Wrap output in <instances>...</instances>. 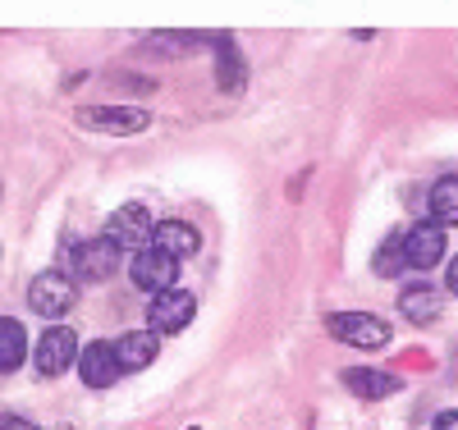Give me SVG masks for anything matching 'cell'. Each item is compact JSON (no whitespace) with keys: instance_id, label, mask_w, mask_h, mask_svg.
Segmentation results:
<instances>
[{"instance_id":"6da1fadb","label":"cell","mask_w":458,"mask_h":430,"mask_svg":"<svg viewBox=\"0 0 458 430\" xmlns=\"http://www.w3.org/2000/svg\"><path fill=\"white\" fill-rule=\"evenodd\" d=\"M114 266H120V248L101 233V239H88V243L69 248V270L64 275L79 280V284H101V280L114 275Z\"/></svg>"},{"instance_id":"7a4b0ae2","label":"cell","mask_w":458,"mask_h":430,"mask_svg":"<svg viewBox=\"0 0 458 430\" xmlns=\"http://www.w3.org/2000/svg\"><path fill=\"white\" fill-rule=\"evenodd\" d=\"M326 330L339 339V343H349V348H386L390 343V325L380 321V316H367V311H335V316H326Z\"/></svg>"},{"instance_id":"3957f363","label":"cell","mask_w":458,"mask_h":430,"mask_svg":"<svg viewBox=\"0 0 458 430\" xmlns=\"http://www.w3.org/2000/svg\"><path fill=\"white\" fill-rule=\"evenodd\" d=\"M106 239H110L114 248H129V252L138 257V252L151 248V239H157V224H151L147 207L129 202V207H120V211L106 220Z\"/></svg>"},{"instance_id":"277c9868","label":"cell","mask_w":458,"mask_h":430,"mask_svg":"<svg viewBox=\"0 0 458 430\" xmlns=\"http://www.w3.org/2000/svg\"><path fill=\"white\" fill-rule=\"evenodd\" d=\"M79 358H83L79 353V334H73L69 325H51L42 339L32 343V362H37V371H42V375H64Z\"/></svg>"},{"instance_id":"5b68a950","label":"cell","mask_w":458,"mask_h":430,"mask_svg":"<svg viewBox=\"0 0 458 430\" xmlns=\"http://www.w3.org/2000/svg\"><path fill=\"white\" fill-rule=\"evenodd\" d=\"M73 298H79V289H73V280L60 275V270H42V275L28 284V307L47 321L64 316V311L73 307Z\"/></svg>"},{"instance_id":"8992f818","label":"cell","mask_w":458,"mask_h":430,"mask_svg":"<svg viewBox=\"0 0 458 430\" xmlns=\"http://www.w3.org/2000/svg\"><path fill=\"white\" fill-rule=\"evenodd\" d=\"M83 129L92 133H114V138H129V133H142L151 124L147 110H124V105H83L79 114H73Z\"/></svg>"},{"instance_id":"52a82bcc","label":"cell","mask_w":458,"mask_h":430,"mask_svg":"<svg viewBox=\"0 0 458 430\" xmlns=\"http://www.w3.org/2000/svg\"><path fill=\"white\" fill-rule=\"evenodd\" d=\"M174 275H179V261H174L170 252H161V248L138 252L133 266H129V280H133L138 289H147V293H170V289H174Z\"/></svg>"},{"instance_id":"ba28073f","label":"cell","mask_w":458,"mask_h":430,"mask_svg":"<svg viewBox=\"0 0 458 430\" xmlns=\"http://www.w3.org/2000/svg\"><path fill=\"white\" fill-rule=\"evenodd\" d=\"M193 311H198V298L193 293H183V289H170V293H157V302L147 307V321L157 334H179L188 321H193Z\"/></svg>"},{"instance_id":"9c48e42d","label":"cell","mask_w":458,"mask_h":430,"mask_svg":"<svg viewBox=\"0 0 458 430\" xmlns=\"http://www.w3.org/2000/svg\"><path fill=\"white\" fill-rule=\"evenodd\" d=\"M403 257H408V266L412 270H431V266H440V257H445V229L440 224H417V229H408L403 233Z\"/></svg>"},{"instance_id":"30bf717a","label":"cell","mask_w":458,"mask_h":430,"mask_svg":"<svg viewBox=\"0 0 458 430\" xmlns=\"http://www.w3.org/2000/svg\"><path fill=\"white\" fill-rule=\"evenodd\" d=\"M79 371H83V380H88L92 389H110L114 380L124 375L120 358H114V343H88L83 358H79Z\"/></svg>"},{"instance_id":"8fae6325","label":"cell","mask_w":458,"mask_h":430,"mask_svg":"<svg viewBox=\"0 0 458 430\" xmlns=\"http://www.w3.org/2000/svg\"><path fill=\"white\" fill-rule=\"evenodd\" d=\"M216 78H220L225 92H243L248 88V64H243V55H239V46H234L229 32L216 37Z\"/></svg>"},{"instance_id":"7c38bea8","label":"cell","mask_w":458,"mask_h":430,"mask_svg":"<svg viewBox=\"0 0 458 430\" xmlns=\"http://www.w3.org/2000/svg\"><path fill=\"white\" fill-rule=\"evenodd\" d=\"M157 339H161L157 330H129L124 339H114V358H120L124 371H142V367H151V358L161 348Z\"/></svg>"},{"instance_id":"4fadbf2b","label":"cell","mask_w":458,"mask_h":430,"mask_svg":"<svg viewBox=\"0 0 458 430\" xmlns=\"http://www.w3.org/2000/svg\"><path fill=\"white\" fill-rule=\"evenodd\" d=\"M151 248H161V252H170L174 261H183V257H193V252L202 248V239H198L193 224L165 220V224H157V239H151Z\"/></svg>"},{"instance_id":"5bb4252c","label":"cell","mask_w":458,"mask_h":430,"mask_svg":"<svg viewBox=\"0 0 458 430\" xmlns=\"http://www.w3.org/2000/svg\"><path fill=\"white\" fill-rule=\"evenodd\" d=\"M344 384H349L358 399H390L394 389H399V380H394V375L371 371V367H353V371H344Z\"/></svg>"},{"instance_id":"9a60e30c","label":"cell","mask_w":458,"mask_h":430,"mask_svg":"<svg viewBox=\"0 0 458 430\" xmlns=\"http://www.w3.org/2000/svg\"><path fill=\"white\" fill-rule=\"evenodd\" d=\"M399 307H403V316H408L412 325H431V321L440 316V293H436L431 284H412V289H403Z\"/></svg>"},{"instance_id":"2e32d148","label":"cell","mask_w":458,"mask_h":430,"mask_svg":"<svg viewBox=\"0 0 458 430\" xmlns=\"http://www.w3.org/2000/svg\"><path fill=\"white\" fill-rule=\"evenodd\" d=\"M28 358V334L14 316H0V371H19Z\"/></svg>"},{"instance_id":"e0dca14e","label":"cell","mask_w":458,"mask_h":430,"mask_svg":"<svg viewBox=\"0 0 458 430\" xmlns=\"http://www.w3.org/2000/svg\"><path fill=\"white\" fill-rule=\"evenodd\" d=\"M431 215H436L440 229H445V224H458V179H454V174H445V179L431 188Z\"/></svg>"},{"instance_id":"ac0fdd59","label":"cell","mask_w":458,"mask_h":430,"mask_svg":"<svg viewBox=\"0 0 458 430\" xmlns=\"http://www.w3.org/2000/svg\"><path fill=\"white\" fill-rule=\"evenodd\" d=\"M376 275H399V266H408V257H403V233H399V239H386V243H380V252H376Z\"/></svg>"},{"instance_id":"d6986e66","label":"cell","mask_w":458,"mask_h":430,"mask_svg":"<svg viewBox=\"0 0 458 430\" xmlns=\"http://www.w3.org/2000/svg\"><path fill=\"white\" fill-rule=\"evenodd\" d=\"M0 430H37L28 417H0Z\"/></svg>"},{"instance_id":"ffe728a7","label":"cell","mask_w":458,"mask_h":430,"mask_svg":"<svg viewBox=\"0 0 458 430\" xmlns=\"http://www.w3.org/2000/svg\"><path fill=\"white\" fill-rule=\"evenodd\" d=\"M436 430H458V412H440L436 417Z\"/></svg>"},{"instance_id":"44dd1931","label":"cell","mask_w":458,"mask_h":430,"mask_svg":"<svg viewBox=\"0 0 458 430\" xmlns=\"http://www.w3.org/2000/svg\"><path fill=\"white\" fill-rule=\"evenodd\" d=\"M445 280H449V293H458V257L449 261V275H445Z\"/></svg>"},{"instance_id":"7402d4cb","label":"cell","mask_w":458,"mask_h":430,"mask_svg":"<svg viewBox=\"0 0 458 430\" xmlns=\"http://www.w3.org/2000/svg\"><path fill=\"white\" fill-rule=\"evenodd\" d=\"M188 430H193V426H188Z\"/></svg>"}]
</instances>
